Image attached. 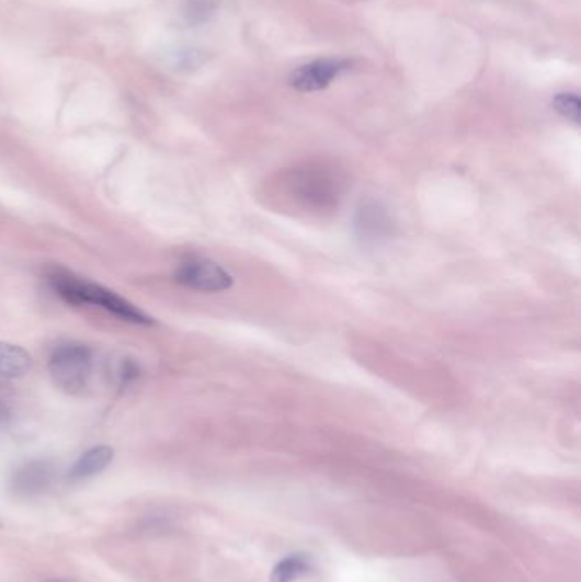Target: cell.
I'll return each mask as SVG.
<instances>
[{"mask_svg": "<svg viewBox=\"0 0 581 582\" xmlns=\"http://www.w3.org/2000/svg\"><path fill=\"white\" fill-rule=\"evenodd\" d=\"M285 198L297 208L326 214L334 212L343 198L344 181L340 172L326 166H304L282 175Z\"/></svg>", "mask_w": 581, "mask_h": 582, "instance_id": "1", "label": "cell"}, {"mask_svg": "<svg viewBox=\"0 0 581 582\" xmlns=\"http://www.w3.org/2000/svg\"><path fill=\"white\" fill-rule=\"evenodd\" d=\"M48 285L52 286L55 294L70 305H94L100 309L106 310L107 313L127 320L140 326H152L153 319H150L146 312L135 307L130 301L116 295L112 289L96 285V283L86 282L76 274L64 270H52L46 274Z\"/></svg>", "mask_w": 581, "mask_h": 582, "instance_id": "2", "label": "cell"}, {"mask_svg": "<svg viewBox=\"0 0 581 582\" xmlns=\"http://www.w3.org/2000/svg\"><path fill=\"white\" fill-rule=\"evenodd\" d=\"M55 385L67 393H81L92 375V353L86 344L66 343L55 347L48 360Z\"/></svg>", "mask_w": 581, "mask_h": 582, "instance_id": "3", "label": "cell"}, {"mask_svg": "<svg viewBox=\"0 0 581 582\" xmlns=\"http://www.w3.org/2000/svg\"><path fill=\"white\" fill-rule=\"evenodd\" d=\"M174 278L186 288L202 294H220L232 288V274L212 259L193 258L180 264Z\"/></svg>", "mask_w": 581, "mask_h": 582, "instance_id": "4", "label": "cell"}, {"mask_svg": "<svg viewBox=\"0 0 581 582\" xmlns=\"http://www.w3.org/2000/svg\"><path fill=\"white\" fill-rule=\"evenodd\" d=\"M349 58L326 57L309 61L295 69L288 77V85L294 91L310 94L328 89L338 77L352 69Z\"/></svg>", "mask_w": 581, "mask_h": 582, "instance_id": "5", "label": "cell"}, {"mask_svg": "<svg viewBox=\"0 0 581 582\" xmlns=\"http://www.w3.org/2000/svg\"><path fill=\"white\" fill-rule=\"evenodd\" d=\"M356 237L365 246H379L395 233V221L379 202L367 199L356 208L353 220Z\"/></svg>", "mask_w": 581, "mask_h": 582, "instance_id": "6", "label": "cell"}, {"mask_svg": "<svg viewBox=\"0 0 581 582\" xmlns=\"http://www.w3.org/2000/svg\"><path fill=\"white\" fill-rule=\"evenodd\" d=\"M57 470L55 465L48 460H31L21 465L12 476V491L15 494L31 498L45 492L54 483Z\"/></svg>", "mask_w": 581, "mask_h": 582, "instance_id": "7", "label": "cell"}, {"mask_svg": "<svg viewBox=\"0 0 581 582\" xmlns=\"http://www.w3.org/2000/svg\"><path fill=\"white\" fill-rule=\"evenodd\" d=\"M33 368L30 353L11 343H0V388L26 377Z\"/></svg>", "mask_w": 581, "mask_h": 582, "instance_id": "8", "label": "cell"}, {"mask_svg": "<svg viewBox=\"0 0 581 582\" xmlns=\"http://www.w3.org/2000/svg\"><path fill=\"white\" fill-rule=\"evenodd\" d=\"M113 458H115V452L110 446H94L72 465L67 479L70 482H81V480L91 479V477L104 472L107 465L112 464Z\"/></svg>", "mask_w": 581, "mask_h": 582, "instance_id": "9", "label": "cell"}, {"mask_svg": "<svg viewBox=\"0 0 581 582\" xmlns=\"http://www.w3.org/2000/svg\"><path fill=\"white\" fill-rule=\"evenodd\" d=\"M310 569V559L304 554H294L285 557L282 562L273 569L272 582H294L307 574Z\"/></svg>", "mask_w": 581, "mask_h": 582, "instance_id": "10", "label": "cell"}, {"mask_svg": "<svg viewBox=\"0 0 581 582\" xmlns=\"http://www.w3.org/2000/svg\"><path fill=\"white\" fill-rule=\"evenodd\" d=\"M552 107L558 111L559 116L573 123V125H580L581 116V103L580 98L573 92H559L552 98Z\"/></svg>", "mask_w": 581, "mask_h": 582, "instance_id": "11", "label": "cell"}, {"mask_svg": "<svg viewBox=\"0 0 581 582\" xmlns=\"http://www.w3.org/2000/svg\"><path fill=\"white\" fill-rule=\"evenodd\" d=\"M115 377L118 378L119 385H128L138 377V366L128 360H123L118 368L115 369Z\"/></svg>", "mask_w": 581, "mask_h": 582, "instance_id": "12", "label": "cell"}, {"mask_svg": "<svg viewBox=\"0 0 581 582\" xmlns=\"http://www.w3.org/2000/svg\"><path fill=\"white\" fill-rule=\"evenodd\" d=\"M45 582H81L77 581V579H50V581Z\"/></svg>", "mask_w": 581, "mask_h": 582, "instance_id": "13", "label": "cell"}]
</instances>
